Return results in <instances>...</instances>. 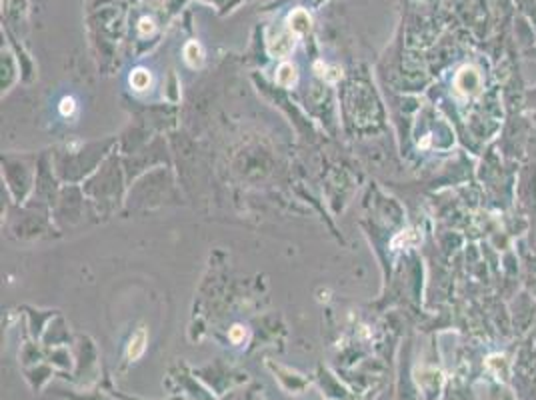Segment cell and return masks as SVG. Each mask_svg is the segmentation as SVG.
<instances>
[{"label":"cell","instance_id":"1","mask_svg":"<svg viewBox=\"0 0 536 400\" xmlns=\"http://www.w3.org/2000/svg\"><path fill=\"white\" fill-rule=\"evenodd\" d=\"M288 20H290V30L296 32V34H302V32H306V30L310 28V16H308V12H304L302 8H298V10L292 12Z\"/></svg>","mask_w":536,"mask_h":400},{"label":"cell","instance_id":"2","mask_svg":"<svg viewBox=\"0 0 536 400\" xmlns=\"http://www.w3.org/2000/svg\"><path fill=\"white\" fill-rule=\"evenodd\" d=\"M144 344H146V332H144V328H140V330L132 336L130 346H128V358H130V360H136V358L144 352Z\"/></svg>","mask_w":536,"mask_h":400},{"label":"cell","instance_id":"3","mask_svg":"<svg viewBox=\"0 0 536 400\" xmlns=\"http://www.w3.org/2000/svg\"><path fill=\"white\" fill-rule=\"evenodd\" d=\"M130 84L134 90H146L150 86V74L146 72L144 68H136L132 74H130Z\"/></svg>","mask_w":536,"mask_h":400},{"label":"cell","instance_id":"4","mask_svg":"<svg viewBox=\"0 0 536 400\" xmlns=\"http://www.w3.org/2000/svg\"><path fill=\"white\" fill-rule=\"evenodd\" d=\"M184 58L190 66H200L202 64V50L196 42H188L184 46Z\"/></svg>","mask_w":536,"mask_h":400},{"label":"cell","instance_id":"5","mask_svg":"<svg viewBox=\"0 0 536 400\" xmlns=\"http://www.w3.org/2000/svg\"><path fill=\"white\" fill-rule=\"evenodd\" d=\"M276 80L282 84V86H292L296 82V70L292 64H282L278 74H276Z\"/></svg>","mask_w":536,"mask_h":400},{"label":"cell","instance_id":"6","mask_svg":"<svg viewBox=\"0 0 536 400\" xmlns=\"http://www.w3.org/2000/svg\"><path fill=\"white\" fill-rule=\"evenodd\" d=\"M292 48H294V38H292L290 34H284V36H280V38L276 40V46H270L272 54H278V56H284V54H288Z\"/></svg>","mask_w":536,"mask_h":400},{"label":"cell","instance_id":"7","mask_svg":"<svg viewBox=\"0 0 536 400\" xmlns=\"http://www.w3.org/2000/svg\"><path fill=\"white\" fill-rule=\"evenodd\" d=\"M74 108H76V106H74V100H72V98H64L62 102H60V112H62L64 116L72 114V112H74Z\"/></svg>","mask_w":536,"mask_h":400},{"label":"cell","instance_id":"8","mask_svg":"<svg viewBox=\"0 0 536 400\" xmlns=\"http://www.w3.org/2000/svg\"><path fill=\"white\" fill-rule=\"evenodd\" d=\"M138 30H140V34H150V32L154 30L152 20H150V18H142L140 24H138Z\"/></svg>","mask_w":536,"mask_h":400},{"label":"cell","instance_id":"9","mask_svg":"<svg viewBox=\"0 0 536 400\" xmlns=\"http://www.w3.org/2000/svg\"><path fill=\"white\" fill-rule=\"evenodd\" d=\"M230 338H232V342H240L242 338H244V328H242V326H234L230 330Z\"/></svg>","mask_w":536,"mask_h":400}]
</instances>
